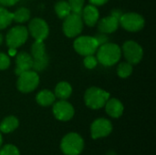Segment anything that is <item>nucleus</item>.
<instances>
[{
	"label": "nucleus",
	"instance_id": "f257e3e1",
	"mask_svg": "<svg viewBox=\"0 0 156 155\" xmlns=\"http://www.w3.org/2000/svg\"><path fill=\"white\" fill-rule=\"evenodd\" d=\"M97 60L104 67L115 65L122 57V49L115 43H105L97 49Z\"/></svg>",
	"mask_w": 156,
	"mask_h": 155
},
{
	"label": "nucleus",
	"instance_id": "f03ea898",
	"mask_svg": "<svg viewBox=\"0 0 156 155\" xmlns=\"http://www.w3.org/2000/svg\"><path fill=\"white\" fill-rule=\"evenodd\" d=\"M110 99V93L106 92L101 88L90 87L84 94V101L87 107L92 110L101 109L105 106L107 100Z\"/></svg>",
	"mask_w": 156,
	"mask_h": 155
},
{
	"label": "nucleus",
	"instance_id": "7ed1b4c3",
	"mask_svg": "<svg viewBox=\"0 0 156 155\" xmlns=\"http://www.w3.org/2000/svg\"><path fill=\"white\" fill-rule=\"evenodd\" d=\"M84 148V142L81 136L76 132L66 134L60 143V149L65 155H79Z\"/></svg>",
	"mask_w": 156,
	"mask_h": 155
},
{
	"label": "nucleus",
	"instance_id": "20e7f679",
	"mask_svg": "<svg viewBox=\"0 0 156 155\" xmlns=\"http://www.w3.org/2000/svg\"><path fill=\"white\" fill-rule=\"evenodd\" d=\"M39 84V76L34 70H27L18 75L16 88L22 93L34 91Z\"/></svg>",
	"mask_w": 156,
	"mask_h": 155
},
{
	"label": "nucleus",
	"instance_id": "39448f33",
	"mask_svg": "<svg viewBox=\"0 0 156 155\" xmlns=\"http://www.w3.org/2000/svg\"><path fill=\"white\" fill-rule=\"evenodd\" d=\"M28 37V30L24 26L12 27L5 36V43L9 48L16 49L26 43Z\"/></svg>",
	"mask_w": 156,
	"mask_h": 155
},
{
	"label": "nucleus",
	"instance_id": "423d86ee",
	"mask_svg": "<svg viewBox=\"0 0 156 155\" xmlns=\"http://www.w3.org/2000/svg\"><path fill=\"white\" fill-rule=\"evenodd\" d=\"M73 47L78 54L85 57L94 55L99 48V44L94 37L81 36L75 39Z\"/></svg>",
	"mask_w": 156,
	"mask_h": 155
},
{
	"label": "nucleus",
	"instance_id": "0eeeda50",
	"mask_svg": "<svg viewBox=\"0 0 156 155\" xmlns=\"http://www.w3.org/2000/svg\"><path fill=\"white\" fill-rule=\"evenodd\" d=\"M62 28L65 36L68 37H75L79 36L83 29V20L81 16L70 13L64 18Z\"/></svg>",
	"mask_w": 156,
	"mask_h": 155
},
{
	"label": "nucleus",
	"instance_id": "6e6552de",
	"mask_svg": "<svg viewBox=\"0 0 156 155\" xmlns=\"http://www.w3.org/2000/svg\"><path fill=\"white\" fill-rule=\"evenodd\" d=\"M120 25L129 32H138L144 28L145 20L142 15L130 12L122 15L120 18Z\"/></svg>",
	"mask_w": 156,
	"mask_h": 155
},
{
	"label": "nucleus",
	"instance_id": "1a4fd4ad",
	"mask_svg": "<svg viewBox=\"0 0 156 155\" xmlns=\"http://www.w3.org/2000/svg\"><path fill=\"white\" fill-rule=\"evenodd\" d=\"M122 11L114 9L111 12V15L107 17L101 18L98 21V29L101 33L112 34L114 33L120 26V18L122 15Z\"/></svg>",
	"mask_w": 156,
	"mask_h": 155
},
{
	"label": "nucleus",
	"instance_id": "9d476101",
	"mask_svg": "<svg viewBox=\"0 0 156 155\" xmlns=\"http://www.w3.org/2000/svg\"><path fill=\"white\" fill-rule=\"evenodd\" d=\"M122 52L127 62L135 65L138 64L144 57L143 48L135 41L128 40L122 45Z\"/></svg>",
	"mask_w": 156,
	"mask_h": 155
},
{
	"label": "nucleus",
	"instance_id": "9b49d317",
	"mask_svg": "<svg viewBox=\"0 0 156 155\" xmlns=\"http://www.w3.org/2000/svg\"><path fill=\"white\" fill-rule=\"evenodd\" d=\"M27 30L28 34H30L35 40H45L49 34L48 23L39 17H35L29 22Z\"/></svg>",
	"mask_w": 156,
	"mask_h": 155
},
{
	"label": "nucleus",
	"instance_id": "f8f14e48",
	"mask_svg": "<svg viewBox=\"0 0 156 155\" xmlns=\"http://www.w3.org/2000/svg\"><path fill=\"white\" fill-rule=\"evenodd\" d=\"M112 132V122L104 118H100L95 120L90 126V133L92 139H100L107 137Z\"/></svg>",
	"mask_w": 156,
	"mask_h": 155
},
{
	"label": "nucleus",
	"instance_id": "ddd939ff",
	"mask_svg": "<svg viewBox=\"0 0 156 155\" xmlns=\"http://www.w3.org/2000/svg\"><path fill=\"white\" fill-rule=\"evenodd\" d=\"M52 111L55 118L62 122L71 120L75 112L73 106L69 102L66 101V100H60L59 101L56 102L53 105Z\"/></svg>",
	"mask_w": 156,
	"mask_h": 155
},
{
	"label": "nucleus",
	"instance_id": "4468645a",
	"mask_svg": "<svg viewBox=\"0 0 156 155\" xmlns=\"http://www.w3.org/2000/svg\"><path fill=\"white\" fill-rule=\"evenodd\" d=\"M16 68H15V73L16 76L19 74L31 70L33 67V58L30 54L25 51H21L16 56Z\"/></svg>",
	"mask_w": 156,
	"mask_h": 155
},
{
	"label": "nucleus",
	"instance_id": "2eb2a0df",
	"mask_svg": "<svg viewBox=\"0 0 156 155\" xmlns=\"http://www.w3.org/2000/svg\"><path fill=\"white\" fill-rule=\"evenodd\" d=\"M99 16H100V12L95 5L90 4L83 7L81 17L84 23L88 26H94L99 21Z\"/></svg>",
	"mask_w": 156,
	"mask_h": 155
},
{
	"label": "nucleus",
	"instance_id": "dca6fc26",
	"mask_svg": "<svg viewBox=\"0 0 156 155\" xmlns=\"http://www.w3.org/2000/svg\"><path fill=\"white\" fill-rule=\"evenodd\" d=\"M105 110L109 116L117 119L122 115L124 108L122 103L119 100L113 98V99H109L107 100L105 104Z\"/></svg>",
	"mask_w": 156,
	"mask_h": 155
},
{
	"label": "nucleus",
	"instance_id": "f3484780",
	"mask_svg": "<svg viewBox=\"0 0 156 155\" xmlns=\"http://www.w3.org/2000/svg\"><path fill=\"white\" fill-rule=\"evenodd\" d=\"M55 100H56L55 94L48 90H43L39 91L36 97L37 102L43 107H48L52 105L55 102Z\"/></svg>",
	"mask_w": 156,
	"mask_h": 155
},
{
	"label": "nucleus",
	"instance_id": "a211bd4d",
	"mask_svg": "<svg viewBox=\"0 0 156 155\" xmlns=\"http://www.w3.org/2000/svg\"><path fill=\"white\" fill-rule=\"evenodd\" d=\"M19 125L18 119L15 116L5 117L0 123V132L3 133H10L14 132Z\"/></svg>",
	"mask_w": 156,
	"mask_h": 155
},
{
	"label": "nucleus",
	"instance_id": "6ab92c4d",
	"mask_svg": "<svg viewBox=\"0 0 156 155\" xmlns=\"http://www.w3.org/2000/svg\"><path fill=\"white\" fill-rule=\"evenodd\" d=\"M72 93V88L67 81H60L55 88V96L59 100H67Z\"/></svg>",
	"mask_w": 156,
	"mask_h": 155
},
{
	"label": "nucleus",
	"instance_id": "aec40b11",
	"mask_svg": "<svg viewBox=\"0 0 156 155\" xmlns=\"http://www.w3.org/2000/svg\"><path fill=\"white\" fill-rule=\"evenodd\" d=\"M30 55L33 58V59L41 58L47 55L44 40H35V42L31 46V54Z\"/></svg>",
	"mask_w": 156,
	"mask_h": 155
},
{
	"label": "nucleus",
	"instance_id": "412c9836",
	"mask_svg": "<svg viewBox=\"0 0 156 155\" xmlns=\"http://www.w3.org/2000/svg\"><path fill=\"white\" fill-rule=\"evenodd\" d=\"M54 8H55V12H56L57 16L61 19H64L66 16H68L71 13L68 1H65V0L58 1L55 4Z\"/></svg>",
	"mask_w": 156,
	"mask_h": 155
},
{
	"label": "nucleus",
	"instance_id": "4be33fe9",
	"mask_svg": "<svg viewBox=\"0 0 156 155\" xmlns=\"http://www.w3.org/2000/svg\"><path fill=\"white\" fill-rule=\"evenodd\" d=\"M13 21L22 24L29 20L30 18V11L26 7H20L16 9L14 13H12Z\"/></svg>",
	"mask_w": 156,
	"mask_h": 155
},
{
	"label": "nucleus",
	"instance_id": "5701e85b",
	"mask_svg": "<svg viewBox=\"0 0 156 155\" xmlns=\"http://www.w3.org/2000/svg\"><path fill=\"white\" fill-rule=\"evenodd\" d=\"M13 21L12 13L9 12L6 8L0 6V30L6 28Z\"/></svg>",
	"mask_w": 156,
	"mask_h": 155
},
{
	"label": "nucleus",
	"instance_id": "b1692460",
	"mask_svg": "<svg viewBox=\"0 0 156 155\" xmlns=\"http://www.w3.org/2000/svg\"><path fill=\"white\" fill-rule=\"evenodd\" d=\"M133 71V65L128 62H122L117 67V74L122 79H126L132 75Z\"/></svg>",
	"mask_w": 156,
	"mask_h": 155
},
{
	"label": "nucleus",
	"instance_id": "393cba45",
	"mask_svg": "<svg viewBox=\"0 0 156 155\" xmlns=\"http://www.w3.org/2000/svg\"><path fill=\"white\" fill-rule=\"evenodd\" d=\"M48 62H49V58H48V55H46L45 57H43V58H41L33 59L32 70H34V71H36V72L43 71V70L48 66Z\"/></svg>",
	"mask_w": 156,
	"mask_h": 155
},
{
	"label": "nucleus",
	"instance_id": "a878e982",
	"mask_svg": "<svg viewBox=\"0 0 156 155\" xmlns=\"http://www.w3.org/2000/svg\"><path fill=\"white\" fill-rule=\"evenodd\" d=\"M84 2H85V0H69L68 3L71 9V13L81 16Z\"/></svg>",
	"mask_w": 156,
	"mask_h": 155
},
{
	"label": "nucleus",
	"instance_id": "bb28decb",
	"mask_svg": "<svg viewBox=\"0 0 156 155\" xmlns=\"http://www.w3.org/2000/svg\"><path fill=\"white\" fill-rule=\"evenodd\" d=\"M0 155H20V153L15 145L5 144L0 149Z\"/></svg>",
	"mask_w": 156,
	"mask_h": 155
},
{
	"label": "nucleus",
	"instance_id": "cd10ccee",
	"mask_svg": "<svg viewBox=\"0 0 156 155\" xmlns=\"http://www.w3.org/2000/svg\"><path fill=\"white\" fill-rule=\"evenodd\" d=\"M84 66L89 69H93L97 64H98V60L97 58L94 57L93 55H89V56H85V58L83 60Z\"/></svg>",
	"mask_w": 156,
	"mask_h": 155
},
{
	"label": "nucleus",
	"instance_id": "c85d7f7f",
	"mask_svg": "<svg viewBox=\"0 0 156 155\" xmlns=\"http://www.w3.org/2000/svg\"><path fill=\"white\" fill-rule=\"evenodd\" d=\"M9 66H10L9 57L5 53L0 52V70H5L8 69Z\"/></svg>",
	"mask_w": 156,
	"mask_h": 155
},
{
	"label": "nucleus",
	"instance_id": "c756f323",
	"mask_svg": "<svg viewBox=\"0 0 156 155\" xmlns=\"http://www.w3.org/2000/svg\"><path fill=\"white\" fill-rule=\"evenodd\" d=\"M94 37L96 38V40H97L99 46L103 45V44H105V43H107V42L109 41V37H108L106 34H104V33L98 34V35H96Z\"/></svg>",
	"mask_w": 156,
	"mask_h": 155
},
{
	"label": "nucleus",
	"instance_id": "7c9ffc66",
	"mask_svg": "<svg viewBox=\"0 0 156 155\" xmlns=\"http://www.w3.org/2000/svg\"><path fill=\"white\" fill-rule=\"evenodd\" d=\"M19 0H0V4L4 6H12L16 5Z\"/></svg>",
	"mask_w": 156,
	"mask_h": 155
},
{
	"label": "nucleus",
	"instance_id": "2f4dec72",
	"mask_svg": "<svg viewBox=\"0 0 156 155\" xmlns=\"http://www.w3.org/2000/svg\"><path fill=\"white\" fill-rule=\"evenodd\" d=\"M109 0H90V4L95 5V6H99V5H102L104 4H106Z\"/></svg>",
	"mask_w": 156,
	"mask_h": 155
},
{
	"label": "nucleus",
	"instance_id": "473e14b6",
	"mask_svg": "<svg viewBox=\"0 0 156 155\" xmlns=\"http://www.w3.org/2000/svg\"><path fill=\"white\" fill-rule=\"evenodd\" d=\"M9 54L15 55V54H16V49H14V48H9Z\"/></svg>",
	"mask_w": 156,
	"mask_h": 155
},
{
	"label": "nucleus",
	"instance_id": "72a5a7b5",
	"mask_svg": "<svg viewBox=\"0 0 156 155\" xmlns=\"http://www.w3.org/2000/svg\"><path fill=\"white\" fill-rule=\"evenodd\" d=\"M3 40H4V37H3V35L0 33V45L3 43Z\"/></svg>",
	"mask_w": 156,
	"mask_h": 155
},
{
	"label": "nucleus",
	"instance_id": "f704fd0d",
	"mask_svg": "<svg viewBox=\"0 0 156 155\" xmlns=\"http://www.w3.org/2000/svg\"><path fill=\"white\" fill-rule=\"evenodd\" d=\"M2 143H3V138H2V135H1V133H0V147H1V145H2Z\"/></svg>",
	"mask_w": 156,
	"mask_h": 155
}]
</instances>
